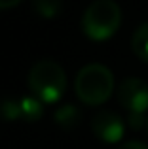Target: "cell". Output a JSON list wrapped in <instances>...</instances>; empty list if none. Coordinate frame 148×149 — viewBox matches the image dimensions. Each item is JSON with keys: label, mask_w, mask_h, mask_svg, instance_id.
<instances>
[{"label": "cell", "mask_w": 148, "mask_h": 149, "mask_svg": "<svg viewBox=\"0 0 148 149\" xmlns=\"http://www.w3.org/2000/svg\"><path fill=\"white\" fill-rule=\"evenodd\" d=\"M21 0H0V10H10V8H15Z\"/></svg>", "instance_id": "cell-12"}, {"label": "cell", "mask_w": 148, "mask_h": 149, "mask_svg": "<svg viewBox=\"0 0 148 149\" xmlns=\"http://www.w3.org/2000/svg\"><path fill=\"white\" fill-rule=\"evenodd\" d=\"M146 130H148V117H146Z\"/></svg>", "instance_id": "cell-13"}, {"label": "cell", "mask_w": 148, "mask_h": 149, "mask_svg": "<svg viewBox=\"0 0 148 149\" xmlns=\"http://www.w3.org/2000/svg\"><path fill=\"white\" fill-rule=\"evenodd\" d=\"M91 130L103 142L116 143V142L122 140L125 125H123L122 117L116 115L114 111H99L91 121Z\"/></svg>", "instance_id": "cell-5"}, {"label": "cell", "mask_w": 148, "mask_h": 149, "mask_svg": "<svg viewBox=\"0 0 148 149\" xmlns=\"http://www.w3.org/2000/svg\"><path fill=\"white\" fill-rule=\"evenodd\" d=\"M76 96L87 106H101L114 91V76L103 64H87L78 72L74 81Z\"/></svg>", "instance_id": "cell-1"}, {"label": "cell", "mask_w": 148, "mask_h": 149, "mask_svg": "<svg viewBox=\"0 0 148 149\" xmlns=\"http://www.w3.org/2000/svg\"><path fill=\"white\" fill-rule=\"evenodd\" d=\"M29 87L42 104H53L67 87L65 70L55 61H38L29 72Z\"/></svg>", "instance_id": "cell-3"}, {"label": "cell", "mask_w": 148, "mask_h": 149, "mask_svg": "<svg viewBox=\"0 0 148 149\" xmlns=\"http://www.w3.org/2000/svg\"><path fill=\"white\" fill-rule=\"evenodd\" d=\"M53 117H55V123L59 125V127H63V128H72L74 125L78 123V119H80V111H78L76 106L65 104V106H61V108L57 109Z\"/></svg>", "instance_id": "cell-8"}, {"label": "cell", "mask_w": 148, "mask_h": 149, "mask_svg": "<svg viewBox=\"0 0 148 149\" xmlns=\"http://www.w3.org/2000/svg\"><path fill=\"white\" fill-rule=\"evenodd\" d=\"M118 100L127 111L131 128L146 125L144 113L148 111V83L141 77H125L118 87Z\"/></svg>", "instance_id": "cell-4"}, {"label": "cell", "mask_w": 148, "mask_h": 149, "mask_svg": "<svg viewBox=\"0 0 148 149\" xmlns=\"http://www.w3.org/2000/svg\"><path fill=\"white\" fill-rule=\"evenodd\" d=\"M44 113V108H42V102L38 98H32V96H25L21 98V119L29 121V123H34L38 121Z\"/></svg>", "instance_id": "cell-7"}, {"label": "cell", "mask_w": 148, "mask_h": 149, "mask_svg": "<svg viewBox=\"0 0 148 149\" xmlns=\"http://www.w3.org/2000/svg\"><path fill=\"white\" fill-rule=\"evenodd\" d=\"M0 115L6 121H15L21 117V100L6 98L0 102Z\"/></svg>", "instance_id": "cell-10"}, {"label": "cell", "mask_w": 148, "mask_h": 149, "mask_svg": "<svg viewBox=\"0 0 148 149\" xmlns=\"http://www.w3.org/2000/svg\"><path fill=\"white\" fill-rule=\"evenodd\" d=\"M131 49L141 61L148 62V23H142L131 38Z\"/></svg>", "instance_id": "cell-6"}, {"label": "cell", "mask_w": 148, "mask_h": 149, "mask_svg": "<svg viewBox=\"0 0 148 149\" xmlns=\"http://www.w3.org/2000/svg\"><path fill=\"white\" fill-rule=\"evenodd\" d=\"M32 8L40 17L53 19L59 15L61 8H63V0H32Z\"/></svg>", "instance_id": "cell-9"}, {"label": "cell", "mask_w": 148, "mask_h": 149, "mask_svg": "<svg viewBox=\"0 0 148 149\" xmlns=\"http://www.w3.org/2000/svg\"><path fill=\"white\" fill-rule=\"evenodd\" d=\"M118 149H148V146H144L142 142H137V140H131V142L122 143Z\"/></svg>", "instance_id": "cell-11"}, {"label": "cell", "mask_w": 148, "mask_h": 149, "mask_svg": "<svg viewBox=\"0 0 148 149\" xmlns=\"http://www.w3.org/2000/svg\"><path fill=\"white\" fill-rule=\"evenodd\" d=\"M122 23V10L114 0H95L87 6L82 17V29L85 36L95 42L114 36Z\"/></svg>", "instance_id": "cell-2"}]
</instances>
